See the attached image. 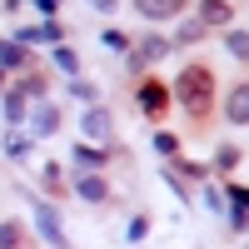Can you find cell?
Returning a JSON list of instances; mask_svg holds the SVG:
<instances>
[{"instance_id":"1","label":"cell","mask_w":249,"mask_h":249,"mask_svg":"<svg viewBox=\"0 0 249 249\" xmlns=\"http://www.w3.org/2000/svg\"><path fill=\"white\" fill-rule=\"evenodd\" d=\"M175 90H179L184 105L199 115L204 105H210V70H204V65H184V75L175 80Z\"/></svg>"},{"instance_id":"2","label":"cell","mask_w":249,"mask_h":249,"mask_svg":"<svg viewBox=\"0 0 249 249\" xmlns=\"http://www.w3.org/2000/svg\"><path fill=\"white\" fill-rule=\"evenodd\" d=\"M35 230H40V239H45L50 249H70V234H65V224H60V210L45 204V199H35Z\"/></svg>"},{"instance_id":"3","label":"cell","mask_w":249,"mask_h":249,"mask_svg":"<svg viewBox=\"0 0 249 249\" xmlns=\"http://www.w3.org/2000/svg\"><path fill=\"white\" fill-rule=\"evenodd\" d=\"M25 120H30V135H35V140H50V135L60 130V110L50 105V100H35V110H30Z\"/></svg>"},{"instance_id":"4","label":"cell","mask_w":249,"mask_h":249,"mask_svg":"<svg viewBox=\"0 0 249 249\" xmlns=\"http://www.w3.org/2000/svg\"><path fill=\"white\" fill-rule=\"evenodd\" d=\"M75 195L90 199V204H105V199H110V184H105V175L85 170V175H75Z\"/></svg>"},{"instance_id":"5","label":"cell","mask_w":249,"mask_h":249,"mask_svg":"<svg viewBox=\"0 0 249 249\" xmlns=\"http://www.w3.org/2000/svg\"><path fill=\"white\" fill-rule=\"evenodd\" d=\"M15 40H20V45H60V40H65V30H60L55 20H40V25H30V30H20Z\"/></svg>"},{"instance_id":"6","label":"cell","mask_w":249,"mask_h":249,"mask_svg":"<svg viewBox=\"0 0 249 249\" xmlns=\"http://www.w3.org/2000/svg\"><path fill=\"white\" fill-rule=\"evenodd\" d=\"M164 105H170V85H160V80H144V85H140V110H144V115H160Z\"/></svg>"},{"instance_id":"7","label":"cell","mask_w":249,"mask_h":249,"mask_svg":"<svg viewBox=\"0 0 249 249\" xmlns=\"http://www.w3.org/2000/svg\"><path fill=\"white\" fill-rule=\"evenodd\" d=\"M80 130H85L90 140H110V130H115V120H110V110H100V105H90V110H85V120H80Z\"/></svg>"},{"instance_id":"8","label":"cell","mask_w":249,"mask_h":249,"mask_svg":"<svg viewBox=\"0 0 249 249\" xmlns=\"http://www.w3.org/2000/svg\"><path fill=\"white\" fill-rule=\"evenodd\" d=\"M224 115H230L234 124H249V80L230 90V100H224Z\"/></svg>"},{"instance_id":"9","label":"cell","mask_w":249,"mask_h":249,"mask_svg":"<svg viewBox=\"0 0 249 249\" xmlns=\"http://www.w3.org/2000/svg\"><path fill=\"white\" fill-rule=\"evenodd\" d=\"M135 10H140L144 20H170V15L184 10V0H135Z\"/></svg>"},{"instance_id":"10","label":"cell","mask_w":249,"mask_h":249,"mask_svg":"<svg viewBox=\"0 0 249 249\" xmlns=\"http://www.w3.org/2000/svg\"><path fill=\"white\" fill-rule=\"evenodd\" d=\"M30 65V55L20 40H0V70H25Z\"/></svg>"},{"instance_id":"11","label":"cell","mask_w":249,"mask_h":249,"mask_svg":"<svg viewBox=\"0 0 249 249\" xmlns=\"http://www.w3.org/2000/svg\"><path fill=\"white\" fill-rule=\"evenodd\" d=\"M0 105H5V120L10 124H20L30 115V100H25V90H5V100H0Z\"/></svg>"},{"instance_id":"12","label":"cell","mask_w":249,"mask_h":249,"mask_svg":"<svg viewBox=\"0 0 249 249\" xmlns=\"http://www.w3.org/2000/svg\"><path fill=\"white\" fill-rule=\"evenodd\" d=\"M230 5H224V0H204L199 5V25H230Z\"/></svg>"},{"instance_id":"13","label":"cell","mask_w":249,"mask_h":249,"mask_svg":"<svg viewBox=\"0 0 249 249\" xmlns=\"http://www.w3.org/2000/svg\"><path fill=\"white\" fill-rule=\"evenodd\" d=\"M170 50H175V45H170V40H164V35H150V40H144V45H140V55H135V60H164Z\"/></svg>"},{"instance_id":"14","label":"cell","mask_w":249,"mask_h":249,"mask_svg":"<svg viewBox=\"0 0 249 249\" xmlns=\"http://www.w3.org/2000/svg\"><path fill=\"white\" fill-rule=\"evenodd\" d=\"M75 164H85V170H105L110 155H105V150H85V144H75Z\"/></svg>"},{"instance_id":"15","label":"cell","mask_w":249,"mask_h":249,"mask_svg":"<svg viewBox=\"0 0 249 249\" xmlns=\"http://www.w3.org/2000/svg\"><path fill=\"white\" fill-rule=\"evenodd\" d=\"M224 50H230L234 60H249V30H230L224 35Z\"/></svg>"},{"instance_id":"16","label":"cell","mask_w":249,"mask_h":249,"mask_svg":"<svg viewBox=\"0 0 249 249\" xmlns=\"http://www.w3.org/2000/svg\"><path fill=\"white\" fill-rule=\"evenodd\" d=\"M55 65L65 70V75H75V70H80V60H75V50L65 45V40H60V45H55Z\"/></svg>"},{"instance_id":"17","label":"cell","mask_w":249,"mask_h":249,"mask_svg":"<svg viewBox=\"0 0 249 249\" xmlns=\"http://www.w3.org/2000/svg\"><path fill=\"white\" fill-rule=\"evenodd\" d=\"M175 40H179V45H195V40H204V25H199V20H184Z\"/></svg>"},{"instance_id":"18","label":"cell","mask_w":249,"mask_h":249,"mask_svg":"<svg viewBox=\"0 0 249 249\" xmlns=\"http://www.w3.org/2000/svg\"><path fill=\"white\" fill-rule=\"evenodd\" d=\"M214 164H219V170H234V164H239V150H234V144H224V150L214 155Z\"/></svg>"},{"instance_id":"19","label":"cell","mask_w":249,"mask_h":249,"mask_svg":"<svg viewBox=\"0 0 249 249\" xmlns=\"http://www.w3.org/2000/svg\"><path fill=\"white\" fill-rule=\"evenodd\" d=\"M20 244V230H15V224H0V249H15Z\"/></svg>"},{"instance_id":"20","label":"cell","mask_w":249,"mask_h":249,"mask_svg":"<svg viewBox=\"0 0 249 249\" xmlns=\"http://www.w3.org/2000/svg\"><path fill=\"white\" fill-rule=\"evenodd\" d=\"M70 95H75V100H95V85H85V80L75 75V80H70Z\"/></svg>"},{"instance_id":"21","label":"cell","mask_w":249,"mask_h":249,"mask_svg":"<svg viewBox=\"0 0 249 249\" xmlns=\"http://www.w3.org/2000/svg\"><path fill=\"white\" fill-rule=\"evenodd\" d=\"M20 90H25V100H45V80H25Z\"/></svg>"},{"instance_id":"22","label":"cell","mask_w":249,"mask_h":249,"mask_svg":"<svg viewBox=\"0 0 249 249\" xmlns=\"http://www.w3.org/2000/svg\"><path fill=\"white\" fill-rule=\"evenodd\" d=\"M230 204H234V210H249V190H239V184H234V190H230Z\"/></svg>"},{"instance_id":"23","label":"cell","mask_w":249,"mask_h":249,"mask_svg":"<svg viewBox=\"0 0 249 249\" xmlns=\"http://www.w3.org/2000/svg\"><path fill=\"white\" fill-rule=\"evenodd\" d=\"M155 150L160 155H175V135H155Z\"/></svg>"},{"instance_id":"24","label":"cell","mask_w":249,"mask_h":249,"mask_svg":"<svg viewBox=\"0 0 249 249\" xmlns=\"http://www.w3.org/2000/svg\"><path fill=\"white\" fill-rule=\"evenodd\" d=\"M105 45H110V50H124V45H130V40H124L120 30H105Z\"/></svg>"},{"instance_id":"25","label":"cell","mask_w":249,"mask_h":249,"mask_svg":"<svg viewBox=\"0 0 249 249\" xmlns=\"http://www.w3.org/2000/svg\"><path fill=\"white\" fill-rule=\"evenodd\" d=\"M144 230H150V219H144V214H140V219H130V239H144Z\"/></svg>"},{"instance_id":"26","label":"cell","mask_w":249,"mask_h":249,"mask_svg":"<svg viewBox=\"0 0 249 249\" xmlns=\"http://www.w3.org/2000/svg\"><path fill=\"white\" fill-rule=\"evenodd\" d=\"M230 224L234 230H249V210H230Z\"/></svg>"},{"instance_id":"27","label":"cell","mask_w":249,"mask_h":249,"mask_svg":"<svg viewBox=\"0 0 249 249\" xmlns=\"http://www.w3.org/2000/svg\"><path fill=\"white\" fill-rule=\"evenodd\" d=\"M35 5H40V15H45V20H50V15L60 10V0H35Z\"/></svg>"},{"instance_id":"28","label":"cell","mask_w":249,"mask_h":249,"mask_svg":"<svg viewBox=\"0 0 249 249\" xmlns=\"http://www.w3.org/2000/svg\"><path fill=\"white\" fill-rule=\"evenodd\" d=\"M90 5H95V10H115V0H90Z\"/></svg>"},{"instance_id":"29","label":"cell","mask_w":249,"mask_h":249,"mask_svg":"<svg viewBox=\"0 0 249 249\" xmlns=\"http://www.w3.org/2000/svg\"><path fill=\"white\" fill-rule=\"evenodd\" d=\"M0 90H5V80H0Z\"/></svg>"}]
</instances>
